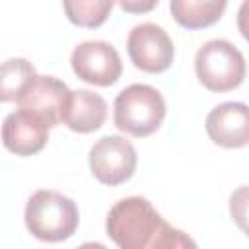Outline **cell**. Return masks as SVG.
I'll list each match as a JSON object with an SVG mask.
<instances>
[{"mask_svg": "<svg viewBox=\"0 0 249 249\" xmlns=\"http://www.w3.org/2000/svg\"><path fill=\"white\" fill-rule=\"evenodd\" d=\"M37 76L35 66L25 58H8L0 64V103L18 101L21 91Z\"/></svg>", "mask_w": 249, "mask_h": 249, "instance_id": "13", "label": "cell"}, {"mask_svg": "<svg viewBox=\"0 0 249 249\" xmlns=\"http://www.w3.org/2000/svg\"><path fill=\"white\" fill-rule=\"evenodd\" d=\"M195 72L206 89L216 93L231 91L245 80V58L233 43L212 39L196 51Z\"/></svg>", "mask_w": 249, "mask_h": 249, "instance_id": "4", "label": "cell"}, {"mask_svg": "<svg viewBox=\"0 0 249 249\" xmlns=\"http://www.w3.org/2000/svg\"><path fill=\"white\" fill-rule=\"evenodd\" d=\"M62 6L70 23L95 29L107 21L113 12L115 0H62Z\"/></svg>", "mask_w": 249, "mask_h": 249, "instance_id": "14", "label": "cell"}, {"mask_svg": "<svg viewBox=\"0 0 249 249\" xmlns=\"http://www.w3.org/2000/svg\"><path fill=\"white\" fill-rule=\"evenodd\" d=\"M51 124L29 109H18L6 115L2 123V144L16 156H33L49 142Z\"/></svg>", "mask_w": 249, "mask_h": 249, "instance_id": "8", "label": "cell"}, {"mask_svg": "<svg viewBox=\"0 0 249 249\" xmlns=\"http://www.w3.org/2000/svg\"><path fill=\"white\" fill-rule=\"evenodd\" d=\"M126 51L130 62L148 74H161L173 62V41L167 31L156 23L134 25L126 39Z\"/></svg>", "mask_w": 249, "mask_h": 249, "instance_id": "6", "label": "cell"}, {"mask_svg": "<svg viewBox=\"0 0 249 249\" xmlns=\"http://www.w3.org/2000/svg\"><path fill=\"white\" fill-rule=\"evenodd\" d=\"M105 230L121 249H181L196 245L187 233L167 224L144 196L117 200L107 214Z\"/></svg>", "mask_w": 249, "mask_h": 249, "instance_id": "1", "label": "cell"}, {"mask_svg": "<svg viewBox=\"0 0 249 249\" xmlns=\"http://www.w3.org/2000/svg\"><path fill=\"white\" fill-rule=\"evenodd\" d=\"M228 0H169L173 19L185 29H204L214 25L226 12Z\"/></svg>", "mask_w": 249, "mask_h": 249, "instance_id": "12", "label": "cell"}, {"mask_svg": "<svg viewBox=\"0 0 249 249\" xmlns=\"http://www.w3.org/2000/svg\"><path fill=\"white\" fill-rule=\"evenodd\" d=\"M88 161L93 177L99 183L115 187L126 183L134 175L138 156L134 146L124 136L109 134L91 146Z\"/></svg>", "mask_w": 249, "mask_h": 249, "instance_id": "5", "label": "cell"}, {"mask_svg": "<svg viewBox=\"0 0 249 249\" xmlns=\"http://www.w3.org/2000/svg\"><path fill=\"white\" fill-rule=\"evenodd\" d=\"M25 228L39 241L60 243L74 235L80 212L72 198L58 191L41 189L33 193L25 204Z\"/></svg>", "mask_w": 249, "mask_h": 249, "instance_id": "2", "label": "cell"}, {"mask_svg": "<svg viewBox=\"0 0 249 249\" xmlns=\"http://www.w3.org/2000/svg\"><path fill=\"white\" fill-rule=\"evenodd\" d=\"M210 140L222 148L235 150L249 142V109L243 101H226L216 105L204 123Z\"/></svg>", "mask_w": 249, "mask_h": 249, "instance_id": "9", "label": "cell"}, {"mask_svg": "<svg viewBox=\"0 0 249 249\" xmlns=\"http://www.w3.org/2000/svg\"><path fill=\"white\" fill-rule=\"evenodd\" d=\"M121 10L126 14H148L152 12L160 0H117Z\"/></svg>", "mask_w": 249, "mask_h": 249, "instance_id": "15", "label": "cell"}, {"mask_svg": "<svg viewBox=\"0 0 249 249\" xmlns=\"http://www.w3.org/2000/svg\"><path fill=\"white\" fill-rule=\"evenodd\" d=\"M107 119V103L99 93L89 89L70 91L66 105L62 109L60 123H64L70 130L88 134L99 130Z\"/></svg>", "mask_w": 249, "mask_h": 249, "instance_id": "11", "label": "cell"}, {"mask_svg": "<svg viewBox=\"0 0 249 249\" xmlns=\"http://www.w3.org/2000/svg\"><path fill=\"white\" fill-rule=\"evenodd\" d=\"M70 95L68 86L54 76H35L29 86L18 97V105L21 109H29L41 115L51 126L60 124L62 109Z\"/></svg>", "mask_w": 249, "mask_h": 249, "instance_id": "10", "label": "cell"}, {"mask_svg": "<svg viewBox=\"0 0 249 249\" xmlns=\"http://www.w3.org/2000/svg\"><path fill=\"white\" fill-rule=\"evenodd\" d=\"M165 119L163 95L148 84H130L113 103V121L121 132L134 138H146L154 134Z\"/></svg>", "mask_w": 249, "mask_h": 249, "instance_id": "3", "label": "cell"}, {"mask_svg": "<svg viewBox=\"0 0 249 249\" xmlns=\"http://www.w3.org/2000/svg\"><path fill=\"white\" fill-rule=\"evenodd\" d=\"M70 66L82 82L99 88L113 86L123 74V62L117 49L105 41H84L74 47Z\"/></svg>", "mask_w": 249, "mask_h": 249, "instance_id": "7", "label": "cell"}]
</instances>
